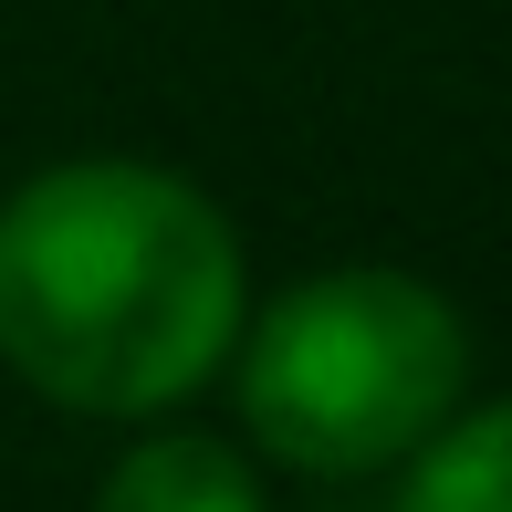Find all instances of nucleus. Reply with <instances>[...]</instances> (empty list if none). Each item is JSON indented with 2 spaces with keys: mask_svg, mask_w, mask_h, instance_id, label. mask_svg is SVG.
I'll return each instance as SVG.
<instances>
[{
  "mask_svg": "<svg viewBox=\"0 0 512 512\" xmlns=\"http://www.w3.org/2000/svg\"><path fill=\"white\" fill-rule=\"evenodd\" d=\"M241 335V241L178 168L63 157L0 199V366L84 418L199 398Z\"/></svg>",
  "mask_w": 512,
  "mask_h": 512,
  "instance_id": "1",
  "label": "nucleus"
},
{
  "mask_svg": "<svg viewBox=\"0 0 512 512\" xmlns=\"http://www.w3.org/2000/svg\"><path fill=\"white\" fill-rule=\"evenodd\" d=\"M241 356V418L283 471L356 481L408 460L439 418L460 408L471 377V335L418 272L345 262L314 272L272 304L251 335H230Z\"/></svg>",
  "mask_w": 512,
  "mask_h": 512,
  "instance_id": "2",
  "label": "nucleus"
},
{
  "mask_svg": "<svg viewBox=\"0 0 512 512\" xmlns=\"http://www.w3.org/2000/svg\"><path fill=\"white\" fill-rule=\"evenodd\" d=\"M387 512H512V398L439 418L408 450V481Z\"/></svg>",
  "mask_w": 512,
  "mask_h": 512,
  "instance_id": "4",
  "label": "nucleus"
},
{
  "mask_svg": "<svg viewBox=\"0 0 512 512\" xmlns=\"http://www.w3.org/2000/svg\"><path fill=\"white\" fill-rule=\"evenodd\" d=\"M95 512H262V481H251V460L230 439L157 429L95 481Z\"/></svg>",
  "mask_w": 512,
  "mask_h": 512,
  "instance_id": "3",
  "label": "nucleus"
}]
</instances>
